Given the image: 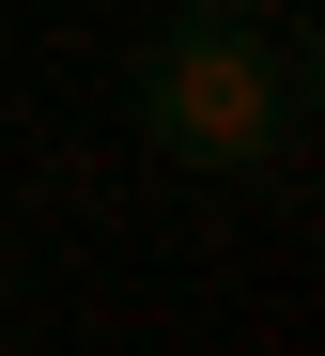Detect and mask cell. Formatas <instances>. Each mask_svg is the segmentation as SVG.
Segmentation results:
<instances>
[{"mask_svg": "<svg viewBox=\"0 0 325 356\" xmlns=\"http://www.w3.org/2000/svg\"><path fill=\"white\" fill-rule=\"evenodd\" d=\"M310 0H279L264 31H155L140 47V140L171 170H217V186H279L310 140Z\"/></svg>", "mask_w": 325, "mask_h": 356, "instance_id": "obj_1", "label": "cell"}, {"mask_svg": "<svg viewBox=\"0 0 325 356\" xmlns=\"http://www.w3.org/2000/svg\"><path fill=\"white\" fill-rule=\"evenodd\" d=\"M279 0H171V31H264Z\"/></svg>", "mask_w": 325, "mask_h": 356, "instance_id": "obj_2", "label": "cell"}]
</instances>
